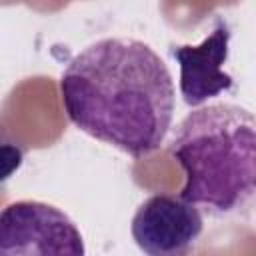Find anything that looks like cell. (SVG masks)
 Returning a JSON list of instances; mask_svg holds the SVG:
<instances>
[{
    "instance_id": "4",
    "label": "cell",
    "mask_w": 256,
    "mask_h": 256,
    "mask_svg": "<svg viewBox=\"0 0 256 256\" xmlns=\"http://www.w3.org/2000/svg\"><path fill=\"white\" fill-rule=\"evenodd\" d=\"M202 230L200 208L182 196L170 194L146 198L130 224L134 242L150 256H184L196 248Z\"/></svg>"
},
{
    "instance_id": "3",
    "label": "cell",
    "mask_w": 256,
    "mask_h": 256,
    "mask_svg": "<svg viewBox=\"0 0 256 256\" xmlns=\"http://www.w3.org/2000/svg\"><path fill=\"white\" fill-rule=\"evenodd\" d=\"M84 238L76 224L60 208L38 202L18 200L0 214V254H38V256H82Z\"/></svg>"
},
{
    "instance_id": "1",
    "label": "cell",
    "mask_w": 256,
    "mask_h": 256,
    "mask_svg": "<svg viewBox=\"0 0 256 256\" xmlns=\"http://www.w3.org/2000/svg\"><path fill=\"white\" fill-rule=\"evenodd\" d=\"M68 120L132 158L156 152L172 126L174 82L142 40L102 38L76 54L60 78Z\"/></svg>"
},
{
    "instance_id": "5",
    "label": "cell",
    "mask_w": 256,
    "mask_h": 256,
    "mask_svg": "<svg viewBox=\"0 0 256 256\" xmlns=\"http://www.w3.org/2000/svg\"><path fill=\"white\" fill-rule=\"evenodd\" d=\"M230 38V24L220 18L202 44L170 48L180 64V94L188 106H200L208 98L232 90L234 78L222 68L228 58Z\"/></svg>"
},
{
    "instance_id": "2",
    "label": "cell",
    "mask_w": 256,
    "mask_h": 256,
    "mask_svg": "<svg viewBox=\"0 0 256 256\" xmlns=\"http://www.w3.org/2000/svg\"><path fill=\"white\" fill-rule=\"evenodd\" d=\"M170 154L182 166L180 196L212 218L256 214V116L230 102L192 110L176 128Z\"/></svg>"
}]
</instances>
